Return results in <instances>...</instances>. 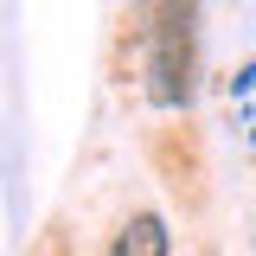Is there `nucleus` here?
Returning a JSON list of instances; mask_svg holds the SVG:
<instances>
[{"label": "nucleus", "instance_id": "obj_1", "mask_svg": "<svg viewBox=\"0 0 256 256\" xmlns=\"http://www.w3.org/2000/svg\"><path fill=\"white\" fill-rule=\"evenodd\" d=\"M148 77L166 109L192 96V0H148Z\"/></svg>", "mask_w": 256, "mask_h": 256}, {"label": "nucleus", "instance_id": "obj_2", "mask_svg": "<svg viewBox=\"0 0 256 256\" xmlns=\"http://www.w3.org/2000/svg\"><path fill=\"white\" fill-rule=\"evenodd\" d=\"M166 250H173V237H166V218L160 212H134L116 230V244H109V256H166Z\"/></svg>", "mask_w": 256, "mask_h": 256}, {"label": "nucleus", "instance_id": "obj_3", "mask_svg": "<svg viewBox=\"0 0 256 256\" xmlns=\"http://www.w3.org/2000/svg\"><path fill=\"white\" fill-rule=\"evenodd\" d=\"M250 84H256V64H244V70L230 77V96H244V90H250Z\"/></svg>", "mask_w": 256, "mask_h": 256}, {"label": "nucleus", "instance_id": "obj_4", "mask_svg": "<svg viewBox=\"0 0 256 256\" xmlns=\"http://www.w3.org/2000/svg\"><path fill=\"white\" fill-rule=\"evenodd\" d=\"M250 134H256V128H250Z\"/></svg>", "mask_w": 256, "mask_h": 256}]
</instances>
